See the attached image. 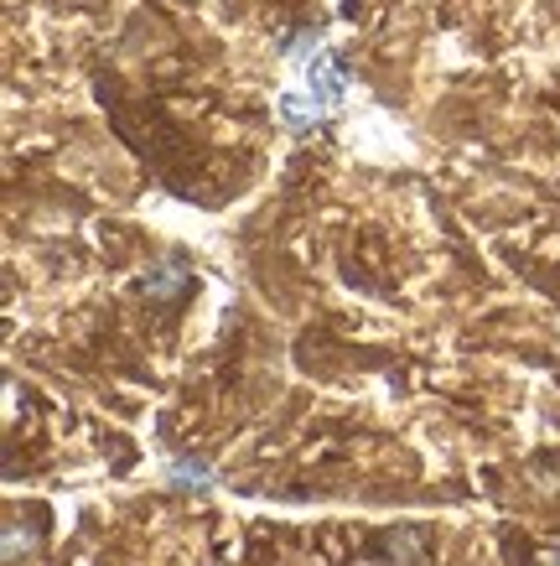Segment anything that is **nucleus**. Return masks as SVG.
<instances>
[{"mask_svg": "<svg viewBox=\"0 0 560 566\" xmlns=\"http://www.w3.org/2000/svg\"><path fill=\"white\" fill-rule=\"evenodd\" d=\"M182 281H187L182 260H167L161 271H151V275H146V281H140V292H146V296H156V302H167V296H177V292H182Z\"/></svg>", "mask_w": 560, "mask_h": 566, "instance_id": "1", "label": "nucleus"}, {"mask_svg": "<svg viewBox=\"0 0 560 566\" xmlns=\"http://www.w3.org/2000/svg\"><path fill=\"white\" fill-rule=\"evenodd\" d=\"M167 479L182 483V489H213V468L198 463V458H171V463H167Z\"/></svg>", "mask_w": 560, "mask_h": 566, "instance_id": "2", "label": "nucleus"}, {"mask_svg": "<svg viewBox=\"0 0 560 566\" xmlns=\"http://www.w3.org/2000/svg\"><path fill=\"white\" fill-rule=\"evenodd\" d=\"M27 546H32V535H21L17 525H11V531H6V562H17V556H21Z\"/></svg>", "mask_w": 560, "mask_h": 566, "instance_id": "3", "label": "nucleus"}, {"mask_svg": "<svg viewBox=\"0 0 560 566\" xmlns=\"http://www.w3.org/2000/svg\"><path fill=\"white\" fill-rule=\"evenodd\" d=\"M545 566H560V551H550V556H545Z\"/></svg>", "mask_w": 560, "mask_h": 566, "instance_id": "4", "label": "nucleus"}]
</instances>
